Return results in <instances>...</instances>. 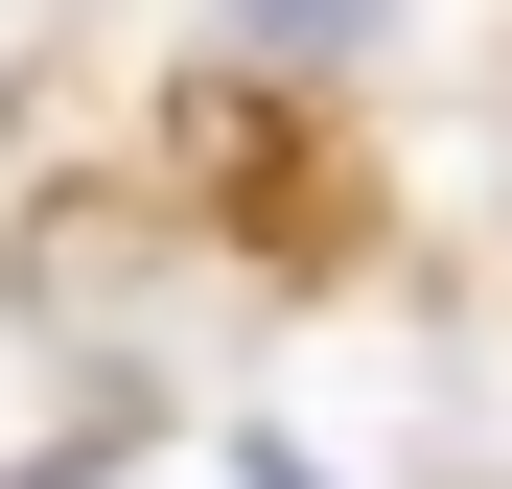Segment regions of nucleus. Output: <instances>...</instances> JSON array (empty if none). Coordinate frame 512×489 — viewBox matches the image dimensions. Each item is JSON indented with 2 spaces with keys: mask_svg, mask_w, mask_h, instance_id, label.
<instances>
[{
  "mask_svg": "<svg viewBox=\"0 0 512 489\" xmlns=\"http://www.w3.org/2000/svg\"><path fill=\"white\" fill-rule=\"evenodd\" d=\"M373 24H396V0H233L256 70H373Z\"/></svg>",
  "mask_w": 512,
  "mask_h": 489,
  "instance_id": "f03ea898",
  "label": "nucleus"
},
{
  "mask_svg": "<svg viewBox=\"0 0 512 489\" xmlns=\"http://www.w3.org/2000/svg\"><path fill=\"white\" fill-rule=\"evenodd\" d=\"M163 163H187L210 233L280 257V280H350L373 257V163H350V117H280V70H187V94H163Z\"/></svg>",
  "mask_w": 512,
  "mask_h": 489,
  "instance_id": "f257e3e1",
  "label": "nucleus"
},
{
  "mask_svg": "<svg viewBox=\"0 0 512 489\" xmlns=\"http://www.w3.org/2000/svg\"><path fill=\"white\" fill-rule=\"evenodd\" d=\"M233 489H326V466H303V443H233Z\"/></svg>",
  "mask_w": 512,
  "mask_h": 489,
  "instance_id": "7ed1b4c3",
  "label": "nucleus"
}]
</instances>
